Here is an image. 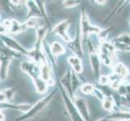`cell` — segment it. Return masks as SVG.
Instances as JSON below:
<instances>
[{"label":"cell","mask_w":130,"mask_h":121,"mask_svg":"<svg viewBox=\"0 0 130 121\" xmlns=\"http://www.w3.org/2000/svg\"><path fill=\"white\" fill-rule=\"evenodd\" d=\"M21 70L28 74L32 79L36 90L39 94H44L47 92L48 85L41 78V66L35 61H25L21 63Z\"/></svg>","instance_id":"1"},{"label":"cell","mask_w":130,"mask_h":121,"mask_svg":"<svg viewBox=\"0 0 130 121\" xmlns=\"http://www.w3.org/2000/svg\"><path fill=\"white\" fill-rule=\"evenodd\" d=\"M57 91H58V89L53 90V91L49 93L48 95L41 98V100H39L36 104L32 105L28 111H27L26 113H24L22 115H20V117L16 118L15 121H25V120H28V119H30L35 117L36 115H37L43 109L45 108L48 105L49 102L53 100V98H54Z\"/></svg>","instance_id":"2"},{"label":"cell","mask_w":130,"mask_h":121,"mask_svg":"<svg viewBox=\"0 0 130 121\" xmlns=\"http://www.w3.org/2000/svg\"><path fill=\"white\" fill-rule=\"evenodd\" d=\"M99 55L104 65L112 66L116 58V47L112 43L107 42L105 39H101Z\"/></svg>","instance_id":"3"},{"label":"cell","mask_w":130,"mask_h":121,"mask_svg":"<svg viewBox=\"0 0 130 121\" xmlns=\"http://www.w3.org/2000/svg\"><path fill=\"white\" fill-rule=\"evenodd\" d=\"M59 90L61 94V97L63 98L64 104L66 106V108L68 111V114L70 117L71 121H85L84 119L80 115L79 111H78L77 107H76L73 99L69 95V94L64 89V87L60 84Z\"/></svg>","instance_id":"4"},{"label":"cell","mask_w":130,"mask_h":121,"mask_svg":"<svg viewBox=\"0 0 130 121\" xmlns=\"http://www.w3.org/2000/svg\"><path fill=\"white\" fill-rule=\"evenodd\" d=\"M80 31L83 39H87L91 34H100L101 29L97 26H94L90 22L87 15L84 9L81 11V17H80Z\"/></svg>","instance_id":"5"},{"label":"cell","mask_w":130,"mask_h":121,"mask_svg":"<svg viewBox=\"0 0 130 121\" xmlns=\"http://www.w3.org/2000/svg\"><path fill=\"white\" fill-rule=\"evenodd\" d=\"M1 40H3V44H5L8 48H10L11 50L14 52H17L20 53V54L29 57V51L27 50L26 48H24L16 40L12 38L9 35L7 34L1 35Z\"/></svg>","instance_id":"6"},{"label":"cell","mask_w":130,"mask_h":121,"mask_svg":"<svg viewBox=\"0 0 130 121\" xmlns=\"http://www.w3.org/2000/svg\"><path fill=\"white\" fill-rule=\"evenodd\" d=\"M82 35L80 28H77L76 30V35L75 37L71 40L70 42L67 43V47H68L71 51H72L76 57L79 58H82L83 57V50L82 47Z\"/></svg>","instance_id":"7"},{"label":"cell","mask_w":130,"mask_h":121,"mask_svg":"<svg viewBox=\"0 0 130 121\" xmlns=\"http://www.w3.org/2000/svg\"><path fill=\"white\" fill-rule=\"evenodd\" d=\"M89 46V57L90 61H91V65L93 70L94 75L95 76V78L99 80L100 77V62L101 59L100 57V55L98 54V53L94 49L93 46L91 44V43H88Z\"/></svg>","instance_id":"8"},{"label":"cell","mask_w":130,"mask_h":121,"mask_svg":"<svg viewBox=\"0 0 130 121\" xmlns=\"http://www.w3.org/2000/svg\"><path fill=\"white\" fill-rule=\"evenodd\" d=\"M70 25V20H63V21H61V23L57 24L54 28H53L52 32L53 34H56L57 36H59V37L63 39L66 43H68L71 40H72L69 36V34L67 33V31H68Z\"/></svg>","instance_id":"9"},{"label":"cell","mask_w":130,"mask_h":121,"mask_svg":"<svg viewBox=\"0 0 130 121\" xmlns=\"http://www.w3.org/2000/svg\"><path fill=\"white\" fill-rule=\"evenodd\" d=\"M71 98L73 99L76 107H77L78 111H79L80 115H82V117L84 119V120L90 121L91 115H90V111H89V108H88L86 100L81 97L76 96V95H74L73 98Z\"/></svg>","instance_id":"10"},{"label":"cell","mask_w":130,"mask_h":121,"mask_svg":"<svg viewBox=\"0 0 130 121\" xmlns=\"http://www.w3.org/2000/svg\"><path fill=\"white\" fill-rule=\"evenodd\" d=\"M116 48L122 51H130V34L123 33L113 40Z\"/></svg>","instance_id":"11"},{"label":"cell","mask_w":130,"mask_h":121,"mask_svg":"<svg viewBox=\"0 0 130 121\" xmlns=\"http://www.w3.org/2000/svg\"><path fill=\"white\" fill-rule=\"evenodd\" d=\"M11 57L7 55V53L1 49V65H0V74H1V81H6L8 76L9 65L11 64Z\"/></svg>","instance_id":"12"},{"label":"cell","mask_w":130,"mask_h":121,"mask_svg":"<svg viewBox=\"0 0 130 121\" xmlns=\"http://www.w3.org/2000/svg\"><path fill=\"white\" fill-rule=\"evenodd\" d=\"M40 66H41V78L48 85V86L54 85V81L53 80V78H52L51 68L48 65L47 60L42 61L41 63H40Z\"/></svg>","instance_id":"13"},{"label":"cell","mask_w":130,"mask_h":121,"mask_svg":"<svg viewBox=\"0 0 130 121\" xmlns=\"http://www.w3.org/2000/svg\"><path fill=\"white\" fill-rule=\"evenodd\" d=\"M72 72L73 71L71 70H68L61 79V85L64 87L71 98H73L74 95L72 87Z\"/></svg>","instance_id":"14"},{"label":"cell","mask_w":130,"mask_h":121,"mask_svg":"<svg viewBox=\"0 0 130 121\" xmlns=\"http://www.w3.org/2000/svg\"><path fill=\"white\" fill-rule=\"evenodd\" d=\"M107 119L115 121H130V111L120 110L118 111H112L106 117Z\"/></svg>","instance_id":"15"},{"label":"cell","mask_w":130,"mask_h":121,"mask_svg":"<svg viewBox=\"0 0 130 121\" xmlns=\"http://www.w3.org/2000/svg\"><path fill=\"white\" fill-rule=\"evenodd\" d=\"M15 92H16V89L14 87L5 88L1 90V95H0L1 103H8L13 98V97H14Z\"/></svg>","instance_id":"16"},{"label":"cell","mask_w":130,"mask_h":121,"mask_svg":"<svg viewBox=\"0 0 130 121\" xmlns=\"http://www.w3.org/2000/svg\"><path fill=\"white\" fill-rule=\"evenodd\" d=\"M113 72L116 76H117L118 78L124 79L126 77H128L129 74V71L128 68L125 66L121 62H118L116 63L113 67Z\"/></svg>","instance_id":"17"},{"label":"cell","mask_w":130,"mask_h":121,"mask_svg":"<svg viewBox=\"0 0 130 121\" xmlns=\"http://www.w3.org/2000/svg\"><path fill=\"white\" fill-rule=\"evenodd\" d=\"M68 61L72 67V70L76 74H81L83 71V65L81 58L76 56H70L68 58Z\"/></svg>","instance_id":"18"},{"label":"cell","mask_w":130,"mask_h":121,"mask_svg":"<svg viewBox=\"0 0 130 121\" xmlns=\"http://www.w3.org/2000/svg\"><path fill=\"white\" fill-rule=\"evenodd\" d=\"M26 28L24 24H20L19 22L15 20H11V27L10 29H9V32L8 33H11V34H17V33H20L23 32L24 31H26Z\"/></svg>","instance_id":"19"},{"label":"cell","mask_w":130,"mask_h":121,"mask_svg":"<svg viewBox=\"0 0 130 121\" xmlns=\"http://www.w3.org/2000/svg\"><path fill=\"white\" fill-rule=\"evenodd\" d=\"M50 50H51L52 55L54 57H57L58 56L64 54L66 53L65 48L61 45V44H60L57 41H54L52 43L51 47H50Z\"/></svg>","instance_id":"20"},{"label":"cell","mask_w":130,"mask_h":121,"mask_svg":"<svg viewBox=\"0 0 130 121\" xmlns=\"http://www.w3.org/2000/svg\"><path fill=\"white\" fill-rule=\"evenodd\" d=\"M114 99L111 95H105L102 100V105L104 109L109 112H112L114 109Z\"/></svg>","instance_id":"21"},{"label":"cell","mask_w":130,"mask_h":121,"mask_svg":"<svg viewBox=\"0 0 130 121\" xmlns=\"http://www.w3.org/2000/svg\"><path fill=\"white\" fill-rule=\"evenodd\" d=\"M117 91L119 92L120 95H122L124 98H126V100L128 102H130V83L129 84L123 83Z\"/></svg>","instance_id":"22"},{"label":"cell","mask_w":130,"mask_h":121,"mask_svg":"<svg viewBox=\"0 0 130 121\" xmlns=\"http://www.w3.org/2000/svg\"><path fill=\"white\" fill-rule=\"evenodd\" d=\"M6 104L7 106V108H11V109H15V110H19L24 113H26L27 111H28L30 108L32 107V106L27 103H23V104H18V105H13L10 103H3Z\"/></svg>","instance_id":"23"},{"label":"cell","mask_w":130,"mask_h":121,"mask_svg":"<svg viewBox=\"0 0 130 121\" xmlns=\"http://www.w3.org/2000/svg\"><path fill=\"white\" fill-rule=\"evenodd\" d=\"M95 87L91 83H85L81 87V91L85 95H91L95 93Z\"/></svg>","instance_id":"24"},{"label":"cell","mask_w":130,"mask_h":121,"mask_svg":"<svg viewBox=\"0 0 130 121\" xmlns=\"http://www.w3.org/2000/svg\"><path fill=\"white\" fill-rule=\"evenodd\" d=\"M79 85H80V82H79V79L77 76V74L74 73L73 71L72 72V87H73L74 93L76 90L78 89V87H79Z\"/></svg>","instance_id":"25"},{"label":"cell","mask_w":130,"mask_h":121,"mask_svg":"<svg viewBox=\"0 0 130 121\" xmlns=\"http://www.w3.org/2000/svg\"><path fill=\"white\" fill-rule=\"evenodd\" d=\"M79 3L80 2L75 1V0H66V1H63V6L66 8H73L79 5Z\"/></svg>","instance_id":"26"},{"label":"cell","mask_w":130,"mask_h":121,"mask_svg":"<svg viewBox=\"0 0 130 121\" xmlns=\"http://www.w3.org/2000/svg\"><path fill=\"white\" fill-rule=\"evenodd\" d=\"M99 82H100V84L102 85V86H105V85H107L108 83L111 82L110 76L101 75L100 77V78H99Z\"/></svg>","instance_id":"27"},{"label":"cell","mask_w":130,"mask_h":121,"mask_svg":"<svg viewBox=\"0 0 130 121\" xmlns=\"http://www.w3.org/2000/svg\"><path fill=\"white\" fill-rule=\"evenodd\" d=\"M95 2L97 3L98 4H100V5H104L107 3V1H95Z\"/></svg>","instance_id":"28"},{"label":"cell","mask_w":130,"mask_h":121,"mask_svg":"<svg viewBox=\"0 0 130 121\" xmlns=\"http://www.w3.org/2000/svg\"><path fill=\"white\" fill-rule=\"evenodd\" d=\"M5 119H6L5 115H4V113L3 112V111H1V121H4Z\"/></svg>","instance_id":"29"},{"label":"cell","mask_w":130,"mask_h":121,"mask_svg":"<svg viewBox=\"0 0 130 121\" xmlns=\"http://www.w3.org/2000/svg\"><path fill=\"white\" fill-rule=\"evenodd\" d=\"M10 3H12L14 5H15V6H17V5H20V1H10Z\"/></svg>","instance_id":"30"}]
</instances>
